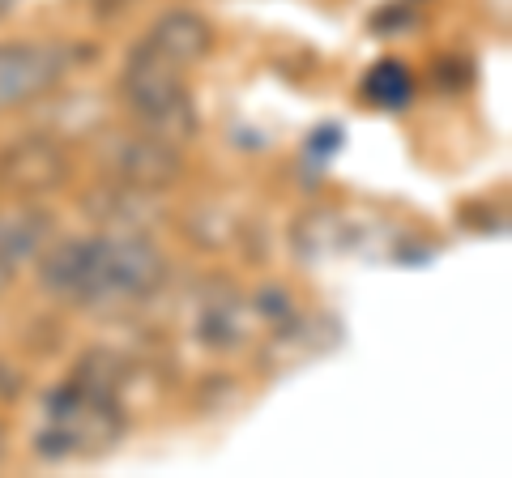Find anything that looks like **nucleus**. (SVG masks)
<instances>
[{
  "instance_id": "nucleus-1",
  "label": "nucleus",
  "mask_w": 512,
  "mask_h": 478,
  "mask_svg": "<svg viewBox=\"0 0 512 478\" xmlns=\"http://www.w3.org/2000/svg\"><path fill=\"white\" fill-rule=\"evenodd\" d=\"M39 274L47 291L69 304L111 308L154 295L167 278V261L154 248V239L137 231H111L60 239L52 252H43Z\"/></svg>"
},
{
  "instance_id": "nucleus-2",
  "label": "nucleus",
  "mask_w": 512,
  "mask_h": 478,
  "mask_svg": "<svg viewBox=\"0 0 512 478\" xmlns=\"http://www.w3.org/2000/svg\"><path fill=\"white\" fill-rule=\"evenodd\" d=\"M124 414L116 402V376L99 372V355L82 359L73 380H64L43 402V432L39 453L43 457H77V453H103L120 440Z\"/></svg>"
},
{
  "instance_id": "nucleus-3",
  "label": "nucleus",
  "mask_w": 512,
  "mask_h": 478,
  "mask_svg": "<svg viewBox=\"0 0 512 478\" xmlns=\"http://www.w3.org/2000/svg\"><path fill=\"white\" fill-rule=\"evenodd\" d=\"M184 65L163 56L150 39H141L124 60L120 94L124 107L141 120L146 133L158 137H192L197 133V111H192V94L184 86Z\"/></svg>"
},
{
  "instance_id": "nucleus-4",
  "label": "nucleus",
  "mask_w": 512,
  "mask_h": 478,
  "mask_svg": "<svg viewBox=\"0 0 512 478\" xmlns=\"http://www.w3.org/2000/svg\"><path fill=\"white\" fill-rule=\"evenodd\" d=\"M77 56H82V47L69 43H43V39L0 43V111L39 103L43 94H52L77 65Z\"/></svg>"
},
{
  "instance_id": "nucleus-5",
  "label": "nucleus",
  "mask_w": 512,
  "mask_h": 478,
  "mask_svg": "<svg viewBox=\"0 0 512 478\" xmlns=\"http://www.w3.org/2000/svg\"><path fill=\"white\" fill-rule=\"evenodd\" d=\"M103 167L116 175L120 184L141 188V193H158V188H171L180 180V154L158 133L111 137L103 150Z\"/></svg>"
},
{
  "instance_id": "nucleus-6",
  "label": "nucleus",
  "mask_w": 512,
  "mask_h": 478,
  "mask_svg": "<svg viewBox=\"0 0 512 478\" xmlns=\"http://www.w3.org/2000/svg\"><path fill=\"white\" fill-rule=\"evenodd\" d=\"M64 180H69V158L47 137H26L0 154V188L9 197H43Z\"/></svg>"
},
{
  "instance_id": "nucleus-7",
  "label": "nucleus",
  "mask_w": 512,
  "mask_h": 478,
  "mask_svg": "<svg viewBox=\"0 0 512 478\" xmlns=\"http://www.w3.org/2000/svg\"><path fill=\"white\" fill-rule=\"evenodd\" d=\"M146 39L163 56H171L175 65H184V69L201 65V60L214 52V26L205 22L201 13H192V9H167L163 18L146 30Z\"/></svg>"
},
{
  "instance_id": "nucleus-8",
  "label": "nucleus",
  "mask_w": 512,
  "mask_h": 478,
  "mask_svg": "<svg viewBox=\"0 0 512 478\" xmlns=\"http://www.w3.org/2000/svg\"><path fill=\"white\" fill-rule=\"evenodd\" d=\"M52 222L47 214L30 210V205H13V210H0V295L9 291V282L18 278V269L43 248Z\"/></svg>"
},
{
  "instance_id": "nucleus-9",
  "label": "nucleus",
  "mask_w": 512,
  "mask_h": 478,
  "mask_svg": "<svg viewBox=\"0 0 512 478\" xmlns=\"http://www.w3.org/2000/svg\"><path fill=\"white\" fill-rule=\"evenodd\" d=\"M414 99V73L406 60L384 56L363 73V103L376 111H402Z\"/></svg>"
},
{
  "instance_id": "nucleus-10",
  "label": "nucleus",
  "mask_w": 512,
  "mask_h": 478,
  "mask_svg": "<svg viewBox=\"0 0 512 478\" xmlns=\"http://www.w3.org/2000/svg\"><path fill=\"white\" fill-rule=\"evenodd\" d=\"M13 5H18V0H0V18H5V13H13Z\"/></svg>"
},
{
  "instance_id": "nucleus-11",
  "label": "nucleus",
  "mask_w": 512,
  "mask_h": 478,
  "mask_svg": "<svg viewBox=\"0 0 512 478\" xmlns=\"http://www.w3.org/2000/svg\"><path fill=\"white\" fill-rule=\"evenodd\" d=\"M0 453H5V423H0Z\"/></svg>"
}]
</instances>
